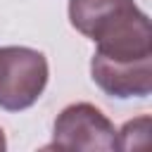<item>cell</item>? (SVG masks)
Returning <instances> with one entry per match:
<instances>
[{
	"mask_svg": "<svg viewBox=\"0 0 152 152\" xmlns=\"http://www.w3.org/2000/svg\"><path fill=\"white\" fill-rule=\"evenodd\" d=\"M50 78L43 52L24 45L0 48V109L24 112L38 102Z\"/></svg>",
	"mask_w": 152,
	"mask_h": 152,
	"instance_id": "obj_1",
	"label": "cell"
},
{
	"mask_svg": "<svg viewBox=\"0 0 152 152\" xmlns=\"http://www.w3.org/2000/svg\"><path fill=\"white\" fill-rule=\"evenodd\" d=\"M48 150H119V131L107 114L90 102L66 104L52 124Z\"/></svg>",
	"mask_w": 152,
	"mask_h": 152,
	"instance_id": "obj_2",
	"label": "cell"
},
{
	"mask_svg": "<svg viewBox=\"0 0 152 152\" xmlns=\"http://www.w3.org/2000/svg\"><path fill=\"white\" fill-rule=\"evenodd\" d=\"M90 76L109 97H147L152 93V57L145 59H107L93 55Z\"/></svg>",
	"mask_w": 152,
	"mask_h": 152,
	"instance_id": "obj_3",
	"label": "cell"
},
{
	"mask_svg": "<svg viewBox=\"0 0 152 152\" xmlns=\"http://www.w3.org/2000/svg\"><path fill=\"white\" fill-rule=\"evenodd\" d=\"M135 10V0H69V21L81 36L95 40Z\"/></svg>",
	"mask_w": 152,
	"mask_h": 152,
	"instance_id": "obj_4",
	"label": "cell"
},
{
	"mask_svg": "<svg viewBox=\"0 0 152 152\" xmlns=\"http://www.w3.org/2000/svg\"><path fill=\"white\" fill-rule=\"evenodd\" d=\"M147 133H150V116L147 114H142L133 121H126L124 128L119 131V150H131V147L145 145Z\"/></svg>",
	"mask_w": 152,
	"mask_h": 152,
	"instance_id": "obj_5",
	"label": "cell"
},
{
	"mask_svg": "<svg viewBox=\"0 0 152 152\" xmlns=\"http://www.w3.org/2000/svg\"><path fill=\"white\" fill-rule=\"evenodd\" d=\"M2 150H7V140H5V131L0 128V152Z\"/></svg>",
	"mask_w": 152,
	"mask_h": 152,
	"instance_id": "obj_6",
	"label": "cell"
}]
</instances>
